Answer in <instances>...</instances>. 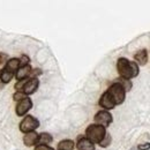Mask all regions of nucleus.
<instances>
[{"instance_id":"26","label":"nucleus","mask_w":150,"mask_h":150,"mask_svg":"<svg viewBox=\"0 0 150 150\" xmlns=\"http://www.w3.org/2000/svg\"><path fill=\"white\" fill-rule=\"evenodd\" d=\"M0 75H1V72H0Z\"/></svg>"},{"instance_id":"25","label":"nucleus","mask_w":150,"mask_h":150,"mask_svg":"<svg viewBox=\"0 0 150 150\" xmlns=\"http://www.w3.org/2000/svg\"><path fill=\"white\" fill-rule=\"evenodd\" d=\"M34 75H39V74H42V71L40 69H35V72H31Z\"/></svg>"},{"instance_id":"2","label":"nucleus","mask_w":150,"mask_h":150,"mask_svg":"<svg viewBox=\"0 0 150 150\" xmlns=\"http://www.w3.org/2000/svg\"><path fill=\"white\" fill-rule=\"evenodd\" d=\"M86 134H87V139L90 140L93 143H100L104 136L106 135V131L105 127L100 125H90L87 128Z\"/></svg>"},{"instance_id":"5","label":"nucleus","mask_w":150,"mask_h":150,"mask_svg":"<svg viewBox=\"0 0 150 150\" xmlns=\"http://www.w3.org/2000/svg\"><path fill=\"white\" fill-rule=\"evenodd\" d=\"M95 121L97 122V125H100L103 127H108L112 122V115H111V113L105 111V110L99 111L95 115Z\"/></svg>"},{"instance_id":"14","label":"nucleus","mask_w":150,"mask_h":150,"mask_svg":"<svg viewBox=\"0 0 150 150\" xmlns=\"http://www.w3.org/2000/svg\"><path fill=\"white\" fill-rule=\"evenodd\" d=\"M58 149L59 150H73L74 149V142H73L72 140H64V141L59 142Z\"/></svg>"},{"instance_id":"3","label":"nucleus","mask_w":150,"mask_h":150,"mask_svg":"<svg viewBox=\"0 0 150 150\" xmlns=\"http://www.w3.org/2000/svg\"><path fill=\"white\" fill-rule=\"evenodd\" d=\"M108 93L112 97L113 102H114L115 105H119V104L124 103L125 96H126V91H125V89L122 88V86L120 83H118V82L113 83L112 86L109 88Z\"/></svg>"},{"instance_id":"1","label":"nucleus","mask_w":150,"mask_h":150,"mask_svg":"<svg viewBox=\"0 0 150 150\" xmlns=\"http://www.w3.org/2000/svg\"><path fill=\"white\" fill-rule=\"evenodd\" d=\"M117 68H118L119 75L126 80L133 79V77L139 75V65L135 61H129L126 58L118 59Z\"/></svg>"},{"instance_id":"6","label":"nucleus","mask_w":150,"mask_h":150,"mask_svg":"<svg viewBox=\"0 0 150 150\" xmlns=\"http://www.w3.org/2000/svg\"><path fill=\"white\" fill-rule=\"evenodd\" d=\"M33 108V102L29 97L23 98L22 100H20V103L16 105V114L18 115H23L28 112L30 109Z\"/></svg>"},{"instance_id":"13","label":"nucleus","mask_w":150,"mask_h":150,"mask_svg":"<svg viewBox=\"0 0 150 150\" xmlns=\"http://www.w3.org/2000/svg\"><path fill=\"white\" fill-rule=\"evenodd\" d=\"M31 67L30 65H27V66H23V67H20L16 72V79L19 81H22V80H25L27 76L29 74H31Z\"/></svg>"},{"instance_id":"7","label":"nucleus","mask_w":150,"mask_h":150,"mask_svg":"<svg viewBox=\"0 0 150 150\" xmlns=\"http://www.w3.org/2000/svg\"><path fill=\"white\" fill-rule=\"evenodd\" d=\"M38 84H39V81H38L36 77H33V79H29L28 81H27V83L24 84V87H23V94L25 95H31L34 94L36 90H37L38 88Z\"/></svg>"},{"instance_id":"21","label":"nucleus","mask_w":150,"mask_h":150,"mask_svg":"<svg viewBox=\"0 0 150 150\" xmlns=\"http://www.w3.org/2000/svg\"><path fill=\"white\" fill-rule=\"evenodd\" d=\"M27 81H28V80H22V81H19V82L15 84V88H16L18 90H21V89H23V87H24V84L27 83Z\"/></svg>"},{"instance_id":"24","label":"nucleus","mask_w":150,"mask_h":150,"mask_svg":"<svg viewBox=\"0 0 150 150\" xmlns=\"http://www.w3.org/2000/svg\"><path fill=\"white\" fill-rule=\"evenodd\" d=\"M6 59H7V54H5V53H0V65L4 64Z\"/></svg>"},{"instance_id":"16","label":"nucleus","mask_w":150,"mask_h":150,"mask_svg":"<svg viewBox=\"0 0 150 150\" xmlns=\"http://www.w3.org/2000/svg\"><path fill=\"white\" fill-rule=\"evenodd\" d=\"M13 76H14V74L7 72L6 69H2V71H1V75H0V80H1L2 83H8V82L13 79Z\"/></svg>"},{"instance_id":"19","label":"nucleus","mask_w":150,"mask_h":150,"mask_svg":"<svg viewBox=\"0 0 150 150\" xmlns=\"http://www.w3.org/2000/svg\"><path fill=\"white\" fill-rule=\"evenodd\" d=\"M28 62H29V58H28L27 56H22L21 60H20V67H23V66L29 65Z\"/></svg>"},{"instance_id":"10","label":"nucleus","mask_w":150,"mask_h":150,"mask_svg":"<svg viewBox=\"0 0 150 150\" xmlns=\"http://www.w3.org/2000/svg\"><path fill=\"white\" fill-rule=\"evenodd\" d=\"M76 147H77L79 150H95V144L90 140H88L87 137L80 139L77 144H76Z\"/></svg>"},{"instance_id":"20","label":"nucleus","mask_w":150,"mask_h":150,"mask_svg":"<svg viewBox=\"0 0 150 150\" xmlns=\"http://www.w3.org/2000/svg\"><path fill=\"white\" fill-rule=\"evenodd\" d=\"M27 96L23 94L22 91H18V93H15L14 94V100H22L23 98H25Z\"/></svg>"},{"instance_id":"11","label":"nucleus","mask_w":150,"mask_h":150,"mask_svg":"<svg viewBox=\"0 0 150 150\" xmlns=\"http://www.w3.org/2000/svg\"><path fill=\"white\" fill-rule=\"evenodd\" d=\"M134 59H135V62L140 66H144L147 62H148V53H147V50H141L139 51L135 56H134Z\"/></svg>"},{"instance_id":"9","label":"nucleus","mask_w":150,"mask_h":150,"mask_svg":"<svg viewBox=\"0 0 150 150\" xmlns=\"http://www.w3.org/2000/svg\"><path fill=\"white\" fill-rule=\"evenodd\" d=\"M38 141V134L36 132H30V133H27L23 137V142L27 147H31L34 144H36Z\"/></svg>"},{"instance_id":"23","label":"nucleus","mask_w":150,"mask_h":150,"mask_svg":"<svg viewBox=\"0 0 150 150\" xmlns=\"http://www.w3.org/2000/svg\"><path fill=\"white\" fill-rule=\"evenodd\" d=\"M139 150H149L150 149V143H142L140 146H137Z\"/></svg>"},{"instance_id":"12","label":"nucleus","mask_w":150,"mask_h":150,"mask_svg":"<svg viewBox=\"0 0 150 150\" xmlns=\"http://www.w3.org/2000/svg\"><path fill=\"white\" fill-rule=\"evenodd\" d=\"M20 68V59H11L7 61L6 66H5V69L12 74H14V72H18V69Z\"/></svg>"},{"instance_id":"8","label":"nucleus","mask_w":150,"mask_h":150,"mask_svg":"<svg viewBox=\"0 0 150 150\" xmlns=\"http://www.w3.org/2000/svg\"><path fill=\"white\" fill-rule=\"evenodd\" d=\"M99 105H100L102 108H104L105 111H108V110H112V109H114V106H115L112 97L109 95L108 91H105L104 94L102 95V97H100V99H99Z\"/></svg>"},{"instance_id":"22","label":"nucleus","mask_w":150,"mask_h":150,"mask_svg":"<svg viewBox=\"0 0 150 150\" xmlns=\"http://www.w3.org/2000/svg\"><path fill=\"white\" fill-rule=\"evenodd\" d=\"M35 150H53V148H51L49 146H45V144H38L35 148Z\"/></svg>"},{"instance_id":"4","label":"nucleus","mask_w":150,"mask_h":150,"mask_svg":"<svg viewBox=\"0 0 150 150\" xmlns=\"http://www.w3.org/2000/svg\"><path fill=\"white\" fill-rule=\"evenodd\" d=\"M38 127H39V121L33 115H27L20 124V129L25 134L30 133V132H34Z\"/></svg>"},{"instance_id":"15","label":"nucleus","mask_w":150,"mask_h":150,"mask_svg":"<svg viewBox=\"0 0 150 150\" xmlns=\"http://www.w3.org/2000/svg\"><path fill=\"white\" fill-rule=\"evenodd\" d=\"M52 142V136L49 134V133H42V134H38V141L37 143L39 144H47Z\"/></svg>"},{"instance_id":"18","label":"nucleus","mask_w":150,"mask_h":150,"mask_svg":"<svg viewBox=\"0 0 150 150\" xmlns=\"http://www.w3.org/2000/svg\"><path fill=\"white\" fill-rule=\"evenodd\" d=\"M110 143H111V136H110V134H106V135L104 136V139L102 140V142L99 143V146L103 147V148H105V147H108Z\"/></svg>"},{"instance_id":"17","label":"nucleus","mask_w":150,"mask_h":150,"mask_svg":"<svg viewBox=\"0 0 150 150\" xmlns=\"http://www.w3.org/2000/svg\"><path fill=\"white\" fill-rule=\"evenodd\" d=\"M118 83H120L121 86H122V88L125 89V91H127V90H131L132 89V82L129 80H126V79H122V77H120V79H118V81H117Z\"/></svg>"}]
</instances>
